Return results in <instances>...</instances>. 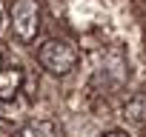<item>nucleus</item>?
<instances>
[{"label": "nucleus", "mask_w": 146, "mask_h": 137, "mask_svg": "<svg viewBox=\"0 0 146 137\" xmlns=\"http://www.w3.org/2000/svg\"><path fill=\"white\" fill-rule=\"evenodd\" d=\"M37 63L54 77H66L72 68L80 63V51L75 49V43H69L63 37H49L37 46Z\"/></svg>", "instance_id": "obj_1"}, {"label": "nucleus", "mask_w": 146, "mask_h": 137, "mask_svg": "<svg viewBox=\"0 0 146 137\" xmlns=\"http://www.w3.org/2000/svg\"><path fill=\"white\" fill-rule=\"evenodd\" d=\"M12 32L17 40L32 43L40 32V6L37 0H15L12 3Z\"/></svg>", "instance_id": "obj_2"}, {"label": "nucleus", "mask_w": 146, "mask_h": 137, "mask_svg": "<svg viewBox=\"0 0 146 137\" xmlns=\"http://www.w3.org/2000/svg\"><path fill=\"white\" fill-rule=\"evenodd\" d=\"M20 86H23V68L20 66H3L0 68V100L17 97Z\"/></svg>", "instance_id": "obj_3"}, {"label": "nucleus", "mask_w": 146, "mask_h": 137, "mask_svg": "<svg viewBox=\"0 0 146 137\" xmlns=\"http://www.w3.org/2000/svg\"><path fill=\"white\" fill-rule=\"evenodd\" d=\"M12 137H60V126L54 120H29Z\"/></svg>", "instance_id": "obj_4"}, {"label": "nucleus", "mask_w": 146, "mask_h": 137, "mask_svg": "<svg viewBox=\"0 0 146 137\" xmlns=\"http://www.w3.org/2000/svg\"><path fill=\"white\" fill-rule=\"evenodd\" d=\"M123 120L126 123H132V126H146V94L143 92H137V94H132L126 103H123Z\"/></svg>", "instance_id": "obj_5"}, {"label": "nucleus", "mask_w": 146, "mask_h": 137, "mask_svg": "<svg viewBox=\"0 0 146 137\" xmlns=\"http://www.w3.org/2000/svg\"><path fill=\"white\" fill-rule=\"evenodd\" d=\"M23 114H26V103L20 100V94L12 100H0V120L3 123H17L23 120Z\"/></svg>", "instance_id": "obj_6"}, {"label": "nucleus", "mask_w": 146, "mask_h": 137, "mask_svg": "<svg viewBox=\"0 0 146 137\" xmlns=\"http://www.w3.org/2000/svg\"><path fill=\"white\" fill-rule=\"evenodd\" d=\"M103 137H129V134H126V131H120V128H115V131H106Z\"/></svg>", "instance_id": "obj_7"}, {"label": "nucleus", "mask_w": 146, "mask_h": 137, "mask_svg": "<svg viewBox=\"0 0 146 137\" xmlns=\"http://www.w3.org/2000/svg\"><path fill=\"white\" fill-rule=\"evenodd\" d=\"M0 29H3V6H0Z\"/></svg>", "instance_id": "obj_8"}, {"label": "nucleus", "mask_w": 146, "mask_h": 137, "mask_svg": "<svg viewBox=\"0 0 146 137\" xmlns=\"http://www.w3.org/2000/svg\"><path fill=\"white\" fill-rule=\"evenodd\" d=\"M0 68H3V57H0Z\"/></svg>", "instance_id": "obj_9"}]
</instances>
